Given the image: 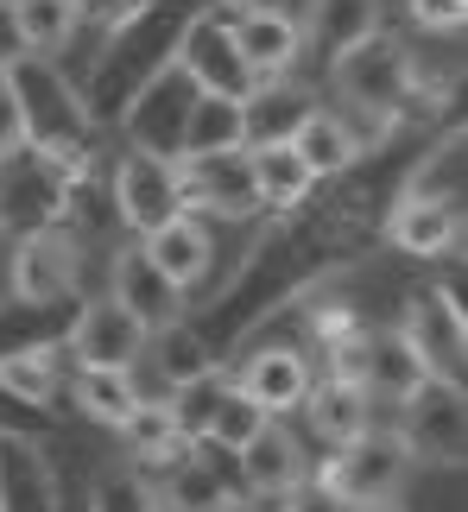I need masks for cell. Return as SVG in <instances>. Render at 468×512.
<instances>
[{
	"label": "cell",
	"instance_id": "cell-1",
	"mask_svg": "<svg viewBox=\"0 0 468 512\" xmlns=\"http://www.w3.org/2000/svg\"><path fill=\"white\" fill-rule=\"evenodd\" d=\"M342 241H348V222H342V215H329V209L310 215V203L285 209V222H272L260 234V247H253L247 266H241V279L222 291L228 304L197 329V336L216 348L222 329H228V336H241V329H253L260 317H272V304L298 298L304 285H317L323 272L342 260Z\"/></svg>",
	"mask_w": 468,
	"mask_h": 512
},
{
	"label": "cell",
	"instance_id": "cell-46",
	"mask_svg": "<svg viewBox=\"0 0 468 512\" xmlns=\"http://www.w3.org/2000/svg\"><path fill=\"white\" fill-rule=\"evenodd\" d=\"M355 512H399L393 500H367V506H355Z\"/></svg>",
	"mask_w": 468,
	"mask_h": 512
},
{
	"label": "cell",
	"instance_id": "cell-16",
	"mask_svg": "<svg viewBox=\"0 0 468 512\" xmlns=\"http://www.w3.org/2000/svg\"><path fill=\"white\" fill-rule=\"evenodd\" d=\"M108 298L121 304L127 317L146 329V336L184 323V291L146 260V247H121V253H114V291H108Z\"/></svg>",
	"mask_w": 468,
	"mask_h": 512
},
{
	"label": "cell",
	"instance_id": "cell-33",
	"mask_svg": "<svg viewBox=\"0 0 468 512\" xmlns=\"http://www.w3.org/2000/svg\"><path fill=\"white\" fill-rule=\"evenodd\" d=\"M146 354H152V367H159L165 392L216 367V348L197 336V323H171V329H159V336H146Z\"/></svg>",
	"mask_w": 468,
	"mask_h": 512
},
{
	"label": "cell",
	"instance_id": "cell-31",
	"mask_svg": "<svg viewBox=\"0 0 468 512\" xmlns=\"http://www.w3.org/2000/svg\"><path fill=\"white\" fill-rule=\"evenodd\" d=\"M140 399L146 392H140V380H133V367H76V405H83L95 424L121 430L127 411Z\"/></svg>",
	"mask_w": 468,
	"mask_h": 512
},
{
	"label": "cell",
	"instance_id": "cell-26",
	"mask_svg": "<svg viewBox=\"0 0 468 512\" xmlns=\"http://www.w3.org/2000/svg\"><path fill=\"white\" fill-rule=\"evenodd\" d=\"M140 247H146V260L165 272L178 291H190L209 272V234H203V222L197 215H171L165 228H152V234H140Z\"/></svg>",
	"mask_w": 468,
	"mask_h": 512
},
{
	"label": "cell",
	"instance_id": "cell-38",
	"mask_svg": "<svg viewBox=\"0 0 468 512\" xmlns=\"http://www.w3.org/2000/svg\"><path fill=\"white\" fill-rule=\"evenodd\" d=\"M0 380H7L19 399L32 405H51L57 399V348H26V354H7L0 361Z\"/></svg>",
	"mask_w": 468,
	"mask_h": 512
},
{
	"label": "cell",
	"instance_id": "cell-7",
	"mask_svg": "<svg viewBox=\"0 0 468 512\" xmlns=\"http://www.w3.org/2000/svg\"><path fill=\"white\" fill-rule=\"evenodd\" d=\"M178 70L197 83L203 95H253V70H247V57H241V45H234V19H228V7H190V19H184V32H178Z\"/></svg>",
	"mask_w": 468,
	"mask_h": 512
},
{
	"label": "cell",
	"instance_id": "cell-2",
	"mask_svg": "<svg viewBox=\"0 0 468 512\" xmlns=\"http://www.w3.org/2000/svg\"><path fill=\"white\" fill-rule=\"evenodd\" d=\"M184 19H190V0H152L146 13H133L127 26L108 32V45H102V57H95V70H89V83H83L89 121H121V108L171 64Z\"/></svg>",
	"mask_w": 468,
	"mask_h": 512
},
{
	"label": "cell",
	"instance_id": "cell-11",
	"mask_svg": "<svg viewBox=\"0 0 468 512\" xmlns=\"http://www.w3.org/2000/svg\"><path fill=\"white\" fill-rule=\"evenodd\" d=\"M405 468H412V456H405L399 430H374V424H367L361 437L336 443V462L323 468V481L336 487L348 506H367V500H393L399 481H405Z\"/></svg>",
	"mask_w": 468,
	"mask_h": 512
},
{
	"label": "cell",
	"instance_id": "cell-35",
	"mask_svg": "<svg viewBox=\"0 0 468 512\" xmlns=\"http://www.w3.org/2000/svg\"><path fill=\"white\" fill-rule=\"evenodd\" d=\"M7 7H13V26L26 38V51H45V57L83 26V19H76V0H7Z\"/></svg>",
	"mask_w": 468,
	"mask_h": 512
},
{
	"label": "cell",
	"instance_id": "cell-37",
	"mask_svg": "<svg viewBox=\"0 0 468 512\" xmlns=\"http://www.w3.org/2000/svg\"><path fill=\"white\" fill-rule=\"evenodd\" d=\"M260 424H266V411L228 380V386H222V399H216V418H209V430H203V443H216V449H241Z\"/></svg>",
	"mask_w": 468,
	"mask_h": 512
},
{
	"label": "cell",
	"instance_id": "cell-28",
	"mask_svg": "<svg viewBox=\"0 0 468 512\" xmlns=\"http://www.w3.org/2000/svg\"><path fill=\"white\" fill-rule=\"evenodd\" d=\"M462 190H468V146H462V127H450L437 146H424V159L412 165V177H405V196L462 209Z\"/></svg>",
	"mask_w": 468,
	"mask_h": 512
},
{
	"label": "cell",
	"instance_id": "cell-34",
	"mask_svg": "<svg viewBox=\"0 0 468 512\" xmlns=\"http://www.w3.org/2000/svg\"><path fill=\"white\" fill-rule=\"evenodd\" d=\"M222 146H247L241 140V102L234 95H197L190 127H184V152H222Z\"/></svg>",
	"mask_w": 468,
	"mask_h": 512
},
{
	"label": "cell",
	"instance_id": "cell-19",
	"mask_svg": "<svg viewBox=\"0 0 468 512\" xmlns=\"http://www.w3.org/2000/svg\"><path fill=\"white\" fill-rule=\"evenodd\" d=\"M234 456H241V487H247V494H260V500H285L291 487L304 481V449L291 443L272 418L253 430Z\"/></svg>",
	"mask_w": 468,
	"mask_h": 512
},
{
	"label": "cell",
	"instance_id": "cell-22",
	"mask_svg": "<svg viewBox=\"0 0 468 512\" xmlns=\"http://www.w3.org/2000/svg\"><path fill=\"white\" fill-rule=\"evenodd\" d=\"M159 506L165 512H241V500H228V475H222L216 443L197 437V449H190L184 462H171V481H165Z\"/></svg>",
	"mask_w": 468,
	"mask_h": 512
},
{
	"label": "cell",
	"instance_id": "cell-9",
	"mask_svg": "<svg viewBox=\"0 0 468 512\" xmlns=\"http://www.w3.org/2000/svg\"><path fill=\"white\" fill-rule=\"evenodd\" d=\"M197 83L178 70V57L152 76V83L133 95V102L121 108V133H127V146H140L152 152V159H178L184 152V127H190V108H197Z\"/></svg>",
	"mask_w": 468,
	"mask_h": 512
},
{
	"label": "cell",
	"instance_id": "cell-21",
	"mask_svg": "<svg viewBox=\"0 0 468 512\" xmlns=\"http://www.w3.org/2000/svg\"><path fill=\"white\" fill-rule=\"evenodd\" d=\"M0 512H57V475L38 437H0Z\"/></svg>",
	"mask_w": 468,
	"mask_h": 512
},
{
	"label": "cell",
	"instance_id": "cell-4",
	"mask_svg": "<svg viewBox=\"0 0 468 512\" xmlns=\"http://www.w3.org/2000/svg\"><path fill=\"white\" fill-rule=\"evenodd\" d=\"M83 159H64V152H45L32 140H19L0 152V234H32V228H51L70 215V184Z\"/></svg>",
	"mask_w": 468,
	"mask_h": 512
},
{
	"label": "cell",
	"instance_id": "cell-40",
	"mask_svg": "<svg viewBox=\"0 0 468 512\" xmlns=\"http://www.w3.org/2000/svg\"><path fill=\"white\" fill-rule=\"evenodd\" d=\"M57 430V411L51 405H32L0 380V437H51Z\"/></svg>",
	"mask_w": 468,
	"mask_h": 512
},
{
	"label": "cell",
	"instance_id": "cell-36",
	"mask_svg": "<svg viewBox=\"0 0 468 512\" xmlns=\"http://www.w3.org/2000/svg\"><path fill=\"white\" fill-rule=\"evenodd\" d=\"M222 386H228V380H222L216 367H209V373H197V380H184V386H171V392H165L171 418H178V430H184L190 443H197L203 430H209V418H216V399H222Z\"/></svg>",
	"mask_w": 468,
	"mask_h": 512
},
{
	"label": "cell",
	"instance_id": "cell-18",
	"mask_svg": "<svg viewBox=\"0 0 468 512\" xmlns=\"http://www.w3.org/2000/svg\"><path fill=\"white\" fill-rule=\"evenodd\" d=\"M310 114H317V95L304 83H253V95H241V140L247 146H291V133H298Z\"/></svg>",
	"mask_w": 468,
	"mask_h": 512
},
{
	"label": "cell",
	"instance_id": "cell-23",
	"mask_svg": "<svg viewBox=\"0 0 468 512\" xmlns=\"http://www.w3.org/2000/svg\"><path fill=\"white\" fill-rule=\"evenodd\" d=\"M424 354L399 336V329H367L361 336V386H367V399H405L418 380H424Z\"/></svg>",
	"mask_w": 468,
	"mask_h": 512
},
{
	"label": "cell",
	"instance_id": "cell-3",
	"mask_svg": "<svg viewBox=\"0 0 468 512\" xmlns=\"http://www.w3.org/2000/svg\"><path fill=\"white\" fill-rule=\"evenodd\" d=\"M7 89L19 102V133H26L32 146L64 152V159H89V127L95 121L83 108V89H76L45 51H19L7 64Z\"/></svg>",
	"mask_w": 468,
	"mask_h": 512
},
{
	"label": "cell",
	"instance_id": "cell-41",
	"mask_svg": "<svg viewBox=\"0 0 468 512\" xmlns=\"http://www.w3.org/2000/svg\"><path fill=\"white\" fill-rule=\"evenodd\" d=\"M405 7H412L424 32H462V19H468V0H405Z\"/></svg>",
	"mask_w": 468,
	"mask_h": 512
},
{
	"label": "cell",
	"instance_id": "cell-42",
	"mask_svg": "<svg viewBox=\"0 0 468 512\" xmlns=\"http://www.w3.org/2000/svg\"><path fill=\"white\" fill-rule=\"evenodd\" d=\"M285 512H355V506H348L329 481H298L285 494Z\"/></svg>",
	"mask_w": 468,
	"mask_h": 512
},
{
	"label": "cell",
	"instance_id": "cell-29",
	"mask_svg": "<svg viewBox=\"0 0 468 512\" xmlns=\"http://www.w3.org/2000/svg\"><path fill=\"white\" fill-rule=\"evenodd\" d=\"M380 26V0H310V13H304V45L323 57H336L348 51L355 38H367Z\"/></svg>",
	"mask_w": 468,
	"mask_h": 512
},
{
	"label": "cell",
	"instance_id": "cell-15",
	"mask_svg": "<svg viewBox=\"0 0 468 512\" xmlns=\"http://www.w3.org/2000/svg\"><path fill=\"white\" fill-rule=\"evenodd\" d=\"M234 45H241L253 83H279V76H291V64L304 57V26L291 19L285 7H234Z\"/></svg>",
	"mask_w": 468,
	"mask_h": 512
},
{
	"label": "cell",
	"instance_id": "cell-20",
	"mask_svg": "<svg viewBox=\"0 0 468 512\" xmlns=\"http://www.w3.org/2000/svg\"><path fill=\"white\" fill-rule=\"evenodd\" d=\"M462 241V209L450 203H418V196H399L393 215H386V247L412 253V260H443Z\"/></svg>",
	"mask_w": 468,
	"mask_h": 512
},
{
	"label": "cell",
	"instance_id": "cell-8",
	"mask_svg": "<svg viewBox=\"0 0 468 512\" xmlns=\"http://www.w3.org/2000/svg\"><path fill=\"white\" fill-rule=\"evenodd\" d=\"M178 171V196L184 209H209V215H228V222H241V215H260V184H253V152L247 146H222V152H184V159H171Z\"/></svg>",
	"mask_w": 468,
	"mask_h": 512
},
{
	"label": "cell",
	"instance_id": "cell-6",
	"mask_svg": "<svg viewBox=\"0 0 468 512\" xmlns=\"http://www.w3.org/2000/svg\"><path fill=\"white\" fill-rule=\"evenodd\" d=\"M399 443H405V456H412V462L456 468L468 456V399H462V380L424 373V380L399 399Z\"/></svg>",
	"mask_w": 468,
	"mask_h": 512
},
{
	"label": "cell",
	"instance_id": "cell-45",
	"mask_svg": "<svg viewBox=\"0 0 468 512\" xmlns=\"http://www.w3.org/2000/svg\"><path fill=\"white\" fill-rule=\"evenodd\" d=\"M19 51H26V38H19V26H13V7L0 0V70H7Z\"/></svg>",
	"mask_w": 468,
	"mask_h": 512
},
{
	"label": "cell",
	"instance_id": "cell-43",
	"mask_svg": "<svg viewBox=\"0 0 468 512\" xmlns=\"http://www.w3.org/2000/svg\"><path fill=\"white\" fill-rule=\"evenodd\" d=\"M152 0H76V19H89V26H102V32H114V26H127L133 13H146Z\"/></svg>",
	"mask_w": 468,
	"mask_h": 512
},
{
	"label": "cell",
	"instance_id": "cell-25",
	"mask_svg": "<svg viewBox=\"0 0 468 512\" xmlns=\"http://www.w3.org/2000/svg\"><path fill=\"white\" fill-rule=\"evenodd\" d=\"M76 323V298L64 304H38V298H0V361L26 348H64Z\"/></svg>",
	"mask_w": 468,
	"mask_h": 512
},
{
	"label": "cell",
	"instance_id": "cell-30",
	"mask_svg": "<svg viewBox=\"0 0 468 512\" xmlns=\"http://www.w3.org/2000/svg\"><path fill=\"white\" fill-rule=\"evenodd\" d=\"M291 152L304 159L310 177H348V171H355V159H361L355 133H348L342 114H329V108H317L298 133H291Z\"/></svg>",
	"mask_w": 468,
	"mask_h": 512
},
{
	"label": "cell",
	"instance_id": "cell-39",
	"mask_svg": "<svg viewBox=\"0 0 468 512\" xmlns=\"http://www.w3.org/2000/svg\"><path fill=\"white\" fill-rule=\"evenodd\" d=\"M89 512H165L159 494L140 481V475H127V468H108L102 481H95V506Z\"/></svg>",
	"mask_w": 468,
	"mask_h": 512
},
{
	"label": "cell",
	"instance_id": "cell-12",
	"mask_svg": "<svg viewBox=\"0 0 468 512\" xmlns=\"http://www.w3.org/2000/svg\"><path fill=\"white\" fill-rule=\"evenodd\" d=\"M108 209H114V222H127L133 234H152V228H165L171 215H184V196H178V171H171V159H152V152L127 146L121 159H114Z\"/></svg>",
	"mask_w": 468,
	"mask_h": 512
},
{
	"label": "cell",
	"instance_id": "cell-44",
	"mask_svg": "<svg viewBox=\"0 0 468 512\" xmlns=\"http://www.w3.org/2000/svg\"><path fill=\"white\" fill-rule=\"evenodd\" d=\"M26 133H19V102H13V89H7V70H0V152L19 146Z\"/></svg>",
	"mask_w": 468,
	"mask_h": 512
},
{
	"label": "cell",
	"instance_id": "cell-13",
	"mask_svg": "<svg viewBox=\"0 0 468 512\" xmlns=\"http://www.w3.org/2000/svg\"><path fill=\"white\" fill-rule=\"evenodd\" d=\"M399 336L424 354V367L443 373V380H462V361H468V323H462V304L456 291L443 285H418L405 298V323Z\"/></svg>",
	"mask_w": 468,
	"mask_h": 512
},
{
	"label": "cell",
	"instance_id": "cell-24",
	"mask_svg": "<svg viewBox=\"0 0 468 512\" xmlns=\"http://www.w3.org/2000/svg\"><path fill=\"white\" fill-rule=\"evenodd\" d=\"M298 411H310V424H317V437L329 449L348 443V437H361V430L374 424V399H367V386L361 380H336V373L310 380V392H304Z\"/></svg>",
	"mask_w": 468,
	"mask_h": 512
},
{
	"label": "cell",
	"instance_id": "cell-17",
	"mask_svg": "<svg viewBox=\"0 0 468 512\" xmlns=\"http://www.w3.org/2000/svg\"><path fill=\"white\" fill-rule=\"evenodd\" d=\"M310 354L304 348H279V342H266V348H253L247 354V367H241V386L253 405L266 411V418H285V411H298L304 405V392H310Z\"/></svg>",
	"mask_w": 468,
	"mask_h": 512
},
{
	"label": "cell",
	"instance_id": "cell-32",
	"mask_svg": "<svg viewBox=\"0 0 468 512\" xmlns=\"http://www.w3.org/2000/svg\"><path fill=\"white\" fill-rule=\"evenodd\" d=\"M253 152V184H260V203L266 209H298V203H310V184L317 177L304 171V159L291 146H247Z\"/></svg>",
	"mask_w": 468,
	"mask_h": 512
},
{
	"label": "cell",
	"instance_id": "cell-47",
	"mask_svg": "<svg viewBox=\"0 0 468 512\" xmlns=\"http://www.w3.org/2000/svg\"><path fill=\"white\" fill-rule=\"evenodd\" d=\"M209 7H228L234 13V7H253V0H209Z\"/></svg>",
	"mask_w": 468,
	"mask_h": 512
},
{
	"label": "cell",
	"instance_id": "cell-5",
	"mask_svg": "<svg viewBox=\"0 0 468 512\" xmlns=\"http://www.w3.org/2000/svg\"><path fill=\"white\" fill-rule=\"evenodd\" d=\"M329 83H336L342 108H374V114H405V102L418 95V57L399 32L374 26L355 38L348 51L329 57Z\"/></svg>",
	"mask_w": 468,
	"mask_h": 512
},
{
	"label": "cell",
	"instance_id": "cell-10",
	"mask_svg": "<svg viewBox=\"0 0 468 512\" xmlns=\"http://www.w3.org/2000/svg\"><path fill=\"white\" fill-rule=\"evenodd\" d=\"M83 285V234L70 222L32 228L13 247V298H38V304H64Z\"/></svg>",
	"mask_w": 468,
	"mask_h": 512
},
{
	"label": "cell",
	"instance_id": "cell-14",
	"mask_svg": "<svg viewBox=\"0 0 468 512\" xmlns=\"http://www.w3.org/2000/svg\"><path fill=\"white\" fill-rule=\"evenodd\" d=\"M64 348L76 354V367H140L146 361V329L114 298H95V304L76 310Z\"/></svg>",
	"mask_w": 468,
	"mask_h": 512
},
{
	"label": "cell",
	"instance_id": "cell-27",
	"mask_svg": "<svg viewBox=\"0 0 468 512\" xmlns=\"http://www.w3.org/2000/svg\"><path fill=\"white\" fill-rule=\"evenodd\" d=\"M121 437H127V449H133V462H140V468H171V462H184L190 449H197L178 430V418H171L165 399H140V405H133L127 424H121Z\"/></svg>",
	"mask_w": 468,
	"mask_h": 512
}]
</instances>
